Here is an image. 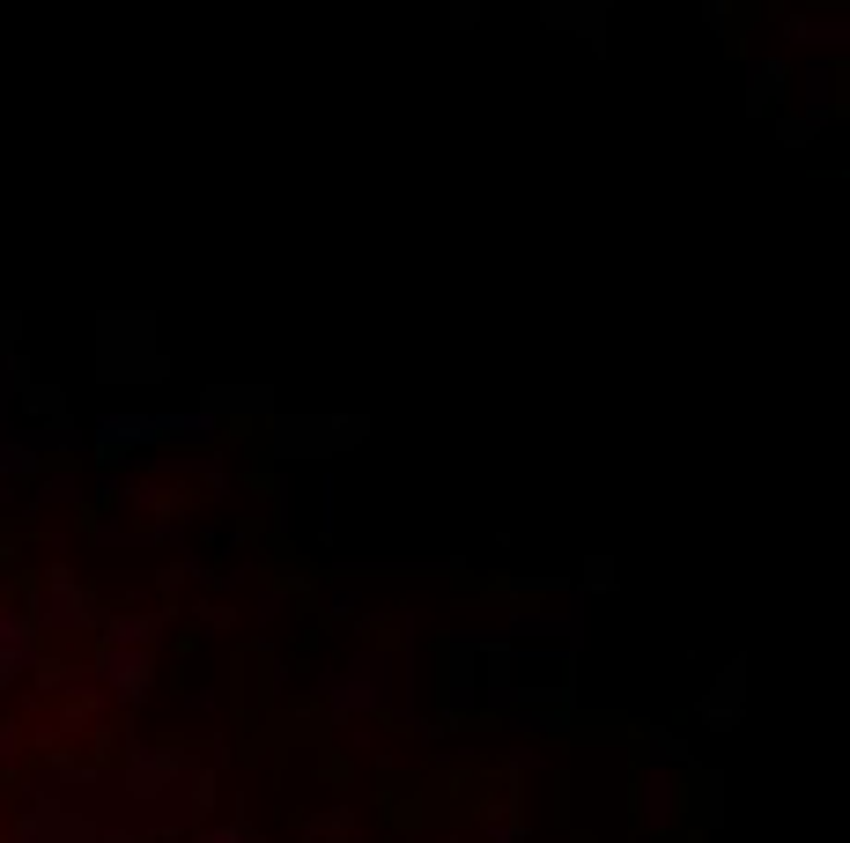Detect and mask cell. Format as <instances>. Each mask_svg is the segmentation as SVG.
I'll list each match as a JSON object with an SVG mask.
<instances>
[{"instance_id": "6da1fadb", "label": "cell", "mask_w": 850, "mask_h": 843, "mask_svg": "<svg viewBox=\"0 0 850 843\" xmlns=\"http://www.w3.org/2000/svg\"><path fill=\"white\" fill-rule=\"evenodd\" d=\"M673 807H680V792L666 777H651V785H644V829H673Z\"/></svg>"}]
</instances>
